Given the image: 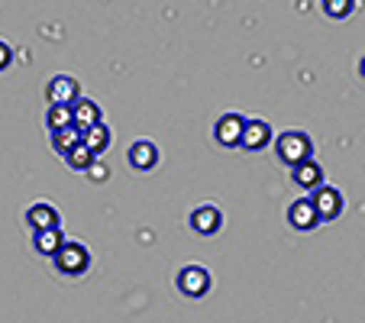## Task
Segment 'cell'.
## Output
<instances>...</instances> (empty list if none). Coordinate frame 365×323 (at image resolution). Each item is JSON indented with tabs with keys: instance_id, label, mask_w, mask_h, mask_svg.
Returning <instances> with one entry per match:
<instances>
[{
	"instance_id": "6da1fadb",
	"label": "cell",
	"mask_w": 365,
	"mask_h": 323,
	"mask_svg": "<svg viewBox=\"0 0 365 323\" xmlns=\"http://www.w3.org/2000/svg\"><path fill=\"white\" fill-rule=\"evenodd\" d=\"M272 145H275L278 162H284L288 168L301 165V162H307V158L314 155V139H310L307 133H301V130H288V133H282V136H278Z\"/></svg>"
},
{
	"instance_id": "9a60e30c",
	"label": "cell",
	"mask_w": 365,
	"mask_h": 323,
	"mask_svg": "<svg viewBox=\"0 0 365 323\" xmlns=\"http://www.w3.org/2000/svg\"><path fill=\"white\" fill-rule=\"evenodd\" d=\"M62 242H65V236H62V227H56V230H42V233H33V249L39 255H52L62 249Z\"/></svg>"
},
{
	"instance_id": "7a4b0ae2",
	"label": "cell",
	"mask_w": 365,
	"mask_h": 323,
	"mask_svg": "<svg viewBox=\"0 0 365 323\" xmlns=\"http://www.w3.org/2000/svg\"><path fill=\"white\" fill-rule=\"evenodd\" d=\"M52 262H56V272H62L65 278H81L84 272L91 268V252H88V246H84V242L65 240L62 249L52 255Z\"/></svg>"
},
{
	"instance_id": "44dd1931",
	"label": "cell",
	"mask_w": 365,
	"mask_h": 323,
	"mask_svg": "<svg viewBox=\"0 0 365 323\" xmlns=\"http://www.w3.org/2000/svg\"><path fill=\"white\" fill-rule=\"evenodd\" d=\"M88 175H91V181H103L107 175H110V168L107 165H101V162H94V165L88 168Z\"/></svg>"
},
{
	"instance_id": "ba28073f",
	"label": "cell",
	"mask_w": 365,
	"mask_h": 323,
	"mask_svg": "<svg viewBox=\"0 0 365 323\" xmlns=\"http://www.w3.org/2000/svg\"><path fill=\"white\" fill-rule=\"evenodd\" d=\"M242 126H246V117L242 113H223L220 120L214 123V139L223 145V149H236L240 145V136H242Z\"/></svg>"
},
{
	"instance_id": "277c9868",
	"label": "cell",
	"mask_w": 365,
	"mask_h": 323,
	"mask_svg": "<svg viewBox=\"0 0 365 323\" xmlns=\"http://www.w3.org/2000/svg\"><path fill=\"white\" fill-rule=\"evenodd\" d=\"M46 97H48V107H75L81 101V84L71 75H56L46 84Z\"/></svg>"
},
{
	"instance_id": "ffe728a7",
	"label": "cell",
	"mask_w": 365,
	"mask_h": 323,
	"mask_svg": "<svg viewBox=\"0 0 365 323\" xmlns=\"http://www.w3.org/2000/svg\"><path fill=\"white\" fill-rule=\"evenodd\" d=\"M10 62H14V48H10L7 42L0 39V71H4V68H10Z\"/></svg>"
},
{
	"instance_id": "ac0fdd59",
	"label": "cell",
	"mask_w": 365,
	"mask_h": 323,
	"mask_svg": "<svg viewBox=\"0 0 365 323\" xmlns=\"http://www.w3.org/2000/svg\"><path fill=\"white\" fill-rule=\"evenodd\" d=\"M46 126H48V133H58V130H68V126H75V123H71V107H48Z\"/></svg>"
},
{
	"instance_id": "30bf717a",
	"label": "cell",
	"mask_w": 365,
	"mask_h": 323,
	"mask_svg": "<svg viewBox=\"0 0 365 323\" xmlns=\"http://www.w3.org/2000/svg\"><path fill=\"white\" fill-rule=\"evenodd\" d=\"M288 227H294L297 233H310V230L320 227V217L307 198H297L294 204L288 207Z\"/></svg>"
},
{
	"instance_id": "d6986e66",
	"label": "cell",
	"mask_w": 365,
	"mask_h": 323,
	"mask_svg": "<svg viewBox=\"0 0 365 323\" xmlns=\"http://www.w3.org/2000/svg\"><path fill=\"white\" fill-rule=\"evenodd\" d=\"M356 10V0H324V14L330 20H346Z\"/></svg>"
},
{
	"instance_id": "5bb4252c",
	"label": "cell",
	"mask_w": 365,
	"mask_h": 323,
	"mask_svg": "<svg viewBox=\"0 0 365 323\" xmlns=\"http://www.w3.org/2000/svg\"><path fill=\"white\" fill-rule=\"evenodd\" d=\"M110 143H113V133H110L107 123H97V126H91L88 133H81V145L94 152V158L101 155V152L110 149Z\"/></svg>"
},
{
	"instance_id": "2e32d148",
	"label": "cell",
	"mask_w": 365,
	"mask_h": 323,
	"mask_svg": "<svg viewBox=\"0 0 365 323\" xmlns=\"http://www.w3.org/2000/svg\"><path fill=\"white\" fill-rule=\"evenodd\" d=\"M52 136V149L58 152V155H68L75 145H81V130H75V126H68V130H58V133H48Z\"/></svg>"
},
{
	"instance_id": "3957f363",
	"label": "cell",
	"mask_w": 365,
	"mask_h": 323,
	"mask_svg": "<svg viewBox=\"0 0 365 323\" xmlns=\"http://www.w3.org/2000/svg\"><path fill=\"white\" fill-rule=\"evenodd\" d=\"M175 288L185 297H204L207 291L214 288V278H210V272L204 265H185L175 275Z\"/></svg>"
},
{
	"instance_id": "5b68a950",
	"label": "cell",
	"mask_w": 365,
	"mask_h": 323,
	"mask_svg": "<svg viewBox=\"0 0 365 323\" xmlns=\"http://www.w3.org/2000/svg\"><path fill=\"white\" fill-rule=\"evenodd\" d=\"M310 204H314V210H317V217H320V223H327V220H336L339 213H343V207H346V200H343V194L336 191V188H330V185H320L317 191H310Z\"/></svg>"
},
{
	"instance_id": "e0dca14e",
	"label": "cell",
	"mask_w": 365,
	"mask_h": 323,
	"mask_svg": "<svg viewBox=\"0 0 365 323\" xmlns=\"http://www.w3.org/2000/svg\"><path fill=\"white\" fill-rule=\"evenodd\" d=\"M65 162H68V168H75V172H84V175H88V168L94 165L97 158H94V152H91V149H84V145H75V149L65 155Z\"/></svg>"
},
{
	"instance_id": "7c38bea8",
	"label": "cell",
	"mask_w": 365,
	"mask_h": 323,
	"mask_svg": "<svg viewBox=\"0 0 365 323\" xmlns=\"http://www.w3.org/2000/svg\"><path fill=\"white\" fill-rule=\"evenodd\" d=\"M291 181H294L301 191H317V188L324 185V165H320L317 158H307V162L291 168Z\"/></svg>"
},
{
	"instance_id": "8fae6325",
	"label": "cell",
	"mask_w": 365,
	"mask_h": 323,
	"mask_svg": "<svg viewBox=\"0 0 365 323\" xmlns=\"http://www.w3.org/2000/svg\"><path fill=\"white\" fill-rule=\"evenodd\" d=\"M126 158H130V165L136 172H149V168L159 165V145L152 143V139H136L130 145V152H126Z\"/></svg>"
},
{
	"instance_id": "52a82bcc",
	"label": "cell",
	"mask_w": 365,
	"mask_h": 323,
	"mask_svg": "<svg viewBox=\"0 0 365 323\" xmlns=\"http://www.w3.org/2000/svg\"><path fill=\"white\" fill-rule=\"evenodd\" d=\"M272 143H275V136H272V126L265 123V120H259V117L246 120V126H242V136H240V149L262 152V149H269Z\"/></svg>"
},
{
	"instance_id": "8992f818",
	"label": "cell",
	"mask_w": 365,
	"mask_h": 323,
	"mask_svg": "<svg viewBox=\"0 0 365 323\" xmlns=\"http://www.w3.org/2000/svg\"><path fill=\"white\" fill-rule=\"evenodd\" d=\"M187 223H191V230L197 236H217L223 230V213H220L217 204H200V207L191 210Z\"/></svg>"
},
{
	"instance_id": "4fadbf2b",
	"label": "cell",
	"mask_w": 365,
	"mask_h": 323,
	"mask_svg": "<svg viewBox=\"0 0 365 323\" xmlns=\"http://www.w3.org/2000/svg\"><path fill=\"white\" fill-rule=\"evenodd\" d=\"M71 123H75V130L88 133L91 126L103 123V113H101V107H97L94 101H88V97H81V101H78L75 107H71Z\"/></svg>"
},
{
	"instance_id": "9c48e42d",
	"label": "cell",
	"mask_w": 365,
	"mask_h": 323,
	"mask_svg": "<svg viewBox=\"0 0 365 323\" xmlns=\"http://www.w3.org/2000/svg\"><path fill=\"white\" fill-rule=\"evenodd\" d=\"M26 227H29V233H42V230H56V227H62V217H58V210L52 204H46V200H39V204H33L26 210Z\"/></svg>"
}]
</instances>
